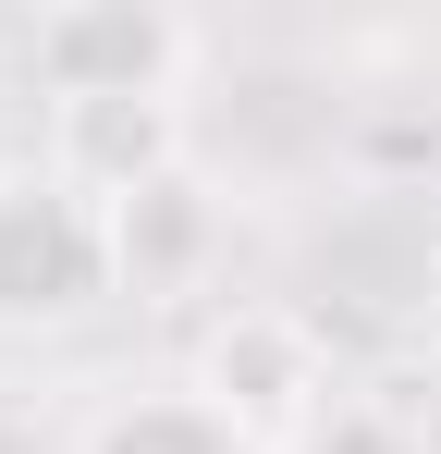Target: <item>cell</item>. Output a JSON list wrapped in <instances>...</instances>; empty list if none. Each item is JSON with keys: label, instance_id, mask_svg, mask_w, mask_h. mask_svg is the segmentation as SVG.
<instances>
[{"label": "cell", "instance_id": "obj_1", "mask_svg": "<svg viewBox=\"0 0 441 454\" xmlns=\"http://www.w3.org/2000/svg\"><path fill=\"white\" fill-rule=\"evenodd\" d=\"M123 295V246H111V197L62 184L50 160L0 172V319H37L62 332L86 307Z\"/></svg>", "mask_w": 441, "mask_h": 454}, {"label": "cell", "instance_id": "obj_2", "mask_svg": "<svg viewBox=\"0 0 441 454\" xmlns=\"http://www.w3.org/2000/svg\"><path fill=\"white\" fill-rule=\"evenodd\" d=\"M197 393L245 430L258 454H294L344 393H331V344L306 307H220L197 332Z\"/></svg>", "mask_w": 441, "mask_h": 454}, {"label": "cell", "instance_id": "obj_3", "mask_svg": "<svg viewBox=\"0 0 441 454\" xmlns=\"http://www.w3.org/2000/svg\"><path fill=\"white\" fill-rule=\"evenodd\" d=\"M25 62H37L50 98H184L197 25L147 12V0H74V12H37Z\"/></svg>", "mask_w": 441, "mask_h": 454}, {"label": "cell", "instance_id": "obj_4", "mask_svg": "<svg viewBox=\"0 0 441 454\" xmlns=\"http://www.w3.org/2000/svg\"><path fill=\"white\" fill-rule=\"evenodd\" d=\"M50 172L86 197H147L184 172V98H50Z\"/></svg>", "mask_w": 441, "mask_h": 454}, {"label": "cell", "instance_id": "obj_5", "mask_svg": "<svg viewBox=\"0 0 441 454\" xmlns=\"http://www.w3.org/2000/svg\"><path fill=\"white\" fill-rule=\"evenodd\" d=\"M111 246H123V295H197L220 270V197L197 172H172V184L111 209Z\"/></svg>", "mask_w": 441, "mask_h": 454}, {"label": "cell", "instance_id": "obj_6", "mask_svg": "<svg viewBox=\"0 0 441 454\" xmlns=\"http://www.w3.org/2000/svg\"><path fill=\"white\" fill-rule=\"evenodd\" d=\"M86 454H258L233 418H220L197 380H159V393H123L86 418Z\"/></svg>", "mask_w": 441, "mask_h": 454}, {"label": "cell", "instance_id": "obj_7", "mask_svg": "<svg viewBox=\"0 0 441 454\" xmlns=\"http://www.w3.org/2000/svg\"><path fill=\"white\" fill-rule=\"evenodd\" d=\"M294 454H429V442H417V430H405L392 405H368V393H344V405H331V418H319V430H306Z\"/></svg>", "mask_w": 441, "mask_h": 454}, {"label": "cell", "instance_id": "obj_8", "mask_svg": "<svg viewBox=\"0 0 441 454\" xmlns=\"http://www.w3.org/2000/svg\"><path fill=\"white\" fill-rule=\"evenodd\" d=\"M429 393H441V332H429Z\"/></svg>", "mask_w": 441, "mask_h": 454}]
</instances>
